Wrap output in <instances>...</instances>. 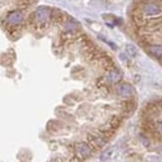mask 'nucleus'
Listing matches in <instances>:
<instances>
[{
    "label": "nucleus",
    "instance_id": "f03ea898",
    "mask_svg": "<svg viewBox=\"0 0 162 162\" xmlns=\"http://www.w3.org/2000/svg\"><path fill=\"white\" fill-rule=\"evenodd\" d=\"M116 92L118 93L120 96H122V97H130V96H132L133 93H135V90L132 89V86H131V85L124 84V85L117 86Z\"/></svg>",
    "mask_w": 162,
    "mask_h": 162
},
{
    "label": "nucleus",
    "instance_id": "9d476101",
    "mask_svg": "<svg viewBox=\"0 0 162 162\" xmlns=\"http://www.w3.org/2000/svg\"><path fill=\"white\" fill-rule=\"evenodd\" d=\"M158 131H160V132L162 133V122H161V124L158 125Z\"/></svg>",
    "mask_w": 162,
    "mask_h": 162
},
{
    "label": "nucleus",
    "instance_id": "f257e3e1",
    "mask_svg": "<svg viewBox=\"0 0 162 162\" xmlns=\"http://www.w3.org/2000/svg\"><path fill=\"white\" fill-rule=\"evenodd\" d=\"M142 11L143 14L147 15V16H153V15H160L162 10L160 6H157L156 4H152V3H147L142 6Z\"/></svg>",
    "mask_w": 162,
    "mask_h": 162
},
{
    "label": "nucleus",
    "instance_id": "39448f33",
    "mask_svg": "<svg viewBox=\"0 0 162 162\" xmlns=\"http://www.w3.org/2000/svg\"><path fill=\"white\" fill-rule=\"evenodd\" d=\"M76 150H77V153L80 156H83V157H89L91 155V150L89 148L87 145H83V143H81V145L77 146Z\"/></svg>",
    "mask_w": 162,
    "mask_h": 162
},
{
    "label": "nucleus",
    "instance_id": "7ed1b4c3",
    "mask_svg": "<svg viewBox=\"0 0 162 162\" xmlns=\"http://www.w3.org/2000/svg\"><path fill=\"white\" fill-rule=\"evenodd\" d=\"M23 21V12L20 11H12L8 15V23L11 25H18Z\"/></svg>",
    "mask_w": 162,
    "mask_h": 162
},
{
    "label": "nucleus",
    "instance_id": "0eeeda50",
    "mask_svg": "<svg viewBox=\"0 0 162 162\" xmlns=\"http://www.w3.org/2000/svg\"><path fill=\"white\" fill-rule=\"evenodd\" d=\"M126 51H127V54H129L131 58H135V56L137 55V49H136V46H133L131 44H129L126 46Z\"/></svg>",
    "mask_w": 162,
    "mask_h": 162
},
{
    "label": "nucleus",
    "instance_id": "423d86ee",
    "mask_svg": "<svg viewBox=\"0 0 162 162\" xmlns=\"http://www.w3.org/2000/svg\"><path fill=\"white\" fill-rule=\"evenodd\" d=\"M148 50L155 56H162V45H151Z\"/></svg>",
    "mask_w": 162,
    "mask_h": 162
},
{
    "label": "nucleus",
    "instance_id": "6e6552de",
    "mask_svg": "<svg viewBox=\"0 0 162 162\" xmlns=\"http://www.w3.org/2000/svg\"><path fill=\"white\" fill-rule=\"evenodd\" d=\"M118 79H120V75L116 71H111L109 75H107V80L111 81V83H115V81H117Z\"/></svg>",
    "mask_w": 162,
    "mask_h": 162
},
{
    "label": "nucleus",
    "instance_id": "20e7f679",
    "mask_svg": "<svg viewBox=\"0 0 162 162\" xmlns=\"http://www.w3.org/2000/svg\"><path fill=\"white\" fill-rule=\"evenodd\" d=\"M35 16H36V20H37V21L44 23V21H46V20L49 19V16H50V10H49L48 8H40V9L36 10Z\"/></svg>",
    "mask_w": 162,
    "mask_h": 162
},
{
    "label": "nucleus",
    "instance_id": "1a4fd4ad",
    "mask_svg": "<svg viewBox=\"0 0 162 162\" xmlns=\"http://www.w3.org/2000/svg\"><path fill=\"white\" fill-rule=\"evenodd\" d=\"M65 29H66V30H75V29H76V25H75L74 23H67V24L65 25Z\"/></svg>",
    "mask_w": 162,
    "mask_h": 162
}]
</instances>
